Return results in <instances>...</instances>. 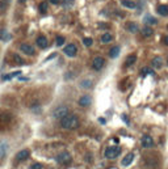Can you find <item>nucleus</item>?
I'll return each mask as SVG.
<instances>
[{
    "label": "nucleus",
    "instance_id": "obj_1",
    "mask_svg": "<svg viewBox=\"0 0 168 169\" xmlns=\"http://www.w3.org/2000/svg\"><path fill=\"white\" fill-rule=\"evenodd\" d=\"M60 126L64 130H76L79 127V117L75 114H69L60 121Z\"/></svg>",
    "mask_w": 168,
    "mask_h": 169
},
{
    "label": "nucleus",
    "instance_id": "obj_2",
    "mask_svg": "<svg viewBox=\"0 0 168 169\" xmlns=\"http://www.w3.org/2000/svg\"><path fill=\"white\" fill-rule=\"evenodd\" d=\"M69 108L67 106H58V108H55L54 112H53V117L55 118V119H60L62 121L63 118H66L67 115H69Z\"/></svg>",
    "mask_w": 168,
    "mask_h": 169
},
{
    "label": "nucleus",
    "instance_id": "obj_3",
    "mask_svg": "<svg viewBox=\"0 0 168 169\" xmlns=\"http://www.w3.org/2000/svg\"><path fill=\"white\" fill-rule=\"evenodd\" d=\"M55 161H57L58 164H62V165H66V164H70L71 163V155H70L69 152H60V153H58L57 156H55Z\"/></svg>",
    "mask_w": 168,
    "mask_h": 169
},
{
    "label": "nucleus",
    "instance_id": "obj_4",
    "mask_svg": "<svg viewBox=\"0 0 168 169\" xmlns=\"http://www.w3.org/2000/svg\"><path fill=\"white\" fill-rule=\"evenodd\" d=\"M120 147H117V146H110L108 147V148L105 149V152H104V155H105L106 159H116L117 156L120 155Z\"/></svg>",
    "mask_w": 168,
    "mask_h": 169
},
{
    "label": "nucleus",
    "instance_id": "obj_5",
    "mask_svg": "<svg viewBox=\"0 0 168 169\" xmlns=\"http://www.w3.org/2000/svg\"><path fill=\"white\" fill-rule=\"evenodd\" d=\"M141 144H142V147H145V148H151V147L154 146V139H152L151 135L145 134L141 138Z\"/></svg>",
    "mask_w": 168,
    "mask_h": 169
},
{
    "label": "nucleus",
    "instance_id": "obj_6",
    "mask_svg": "<svg viewBox=\"0 0 168 169\" xmlns=\"http://www.w3.org/2000/svg\"><path fill=\"white\" fill-rule=\"evenodd\" d=\"M104 66H105V60H104V58L96 57L93 60H92V67H93L95 71H100V70H103Z\"/></svg>",
    "mask_w": 168,
    "mask_h": 169
},
{
    "label": "nucleus",
    "instance_id": "obj_7",
    "mask_svg": "<svg viewBox=\"0 0 168 169\" xmlns=\"http://www.w3.org/2000/svg\"><path fill=\"white\" fill-rule=\"evenodd\" d=\"M63 52H64L67 57L74 58L75 55H76V52H77V47L74 45V43H70V45H67L64 49H63Z\"/></svg>",
    "mask_w": 168,
    "mask_h": 169
},
{
    "label": "nucleus",
    "instance_id": "obj_8",
    "mask_svg": "<svg viewBox=\"0 0 168 169\" xmlns=\"http://www.w3.org/2000/svg\"><path fill=\"white\" fill-rule=\"evenodd\" d=\"M29 155H30V151L29 149H21V151H19L16 155H14V160L19 161V163H21V161L26 160V159L29 157Z\"/></svg>",
    "mask_w": 168,
    "mask_h": 169
},
{
    "label": "nucleus",
    "instance_id": "obj_9",
    "mask_svg": "<svg viewBox=\"0 0 168 169\" xmlns=\"http://www.w3.org/2000/svg\"><path fill=\"white\" fill-rule=\"evenodd\" d=\"M36 43H37V46L40 49H46L49 46V41L45 35H38L37 40H36Z\"/></svg>",
    "mask_w": 168,
    "mask_h": 169
},
{
    "label": "nucleus",
    "instance_id": "obj_10",
    "mask_svg": "<svg viewBox=\"0 0 168 169\" xmlns=\"http://www.w3.org/2000/svg\"><path fill=\"white\" fill-rule=\"evenodd\" d=\"M20 49H21V51L24 52V54H26V55H33L34 54V47L32 45H29V43H23V45L20 46Z\"/></svg>",
    "mask_w": 168,
    "mask_h": 169
},
{
    "label": "nucleus",
    "instance_id": "obj_11",
    "mask_svg": "<svg viewBox=\"0 0 168 169\" xmlns=\"http://www.w3.org/2000/svg\"><path fill=\"white\" fill-rule=\"evenodd\" d=\"M133 160H134V153H133V152H129L128 155L122 159V161H121V163H122L123 166H129L131 163H133Z\"/></svg>",
    "mask_w": 168,
    "mask_h": 169
},
{
    "label": "nucleus",
    "instance_id": "obj_12",
    "mask_svg": "<svg viewBox=\"0 0 168 169\" xmlns=\"http://www.w3.org/2000/svg\"><path fill=\"white\" fill-rule=\"evenodd\" d=\"M152 67H154L155 70H159L163 67V58L159 57V55H156V57L152 59Z\"/></svg>",
    "mask_w": 168,
    "mask_h": 169
},
{
    "label": "nucleus",
    "instance_id": "obj_13",
    "mask_svg": "<svg viewBox=\"0 0 168 169\" xmlns=\"http://www.w3.org/2000/svg\"><path fill=\"white\" fill-rule=\"evenodd\" d=\"M120 51H121V47L120 46H113L110 50H109V57L110 58H117L118 55H120Z\"/></svg>",
    "mask_w": 168,
    "mask_h": 169
},
{
    "label": "nucleus",
    "instance_id": "obj_14",
    "mask_svg": "<svg viewBox=\"0 0 168 169\" xmlns=\"http://www.w3.org/2000/svg\"><path fill=\"white\" fill-rule=\"evenodd\" d=\"M135 62H137V55H135V54L129 55L128 59H126V62H125V67H130V66H133V64L135 63Z\"/></svg>",
    "mask_w": 168,
    "mask_h": 169
},
{
    "label": "nucleus",
    "instance_id": "obj_15",
    "mask_svg": "<svg viewBox=\"0 0 168 169\" xmlns=\"http://www.w3.org/2000/svg\"><path fill=\"white\" fill-rule=\"evenodd\" d=\"M158 13L160 14V16H168V5H165V4H162V5H159L156 8Z\"/></svg>",
    "mask_w": 168,
    "mask_h": 169
},
{
    "label": "nucleus",
    "instance_id": "obj_16",
    "mask_svg": "<svg viewBox=\"0 0 168 169\" xmlns=\"http://www.w3.org/2000/svg\"><path fill=\"white\" fill-rule=\"evenodd\" d=\"M91 104V97L89 96H83V97L79 98V105L80 106H88Z\"/></svg>",
    "mask_w": 168,
    "mask_h": 169
},
{
    "label": "nucleus",
    "instance_id": "obj_17",
    "mask_svg": "<svg viewBox=\"0 0 168 169\" xmlns=\"http://www.w3.org/2000/svg\"><path fill=\"white\" fill-rule=\"evenodd\" d=\"M154 34V30H152V28H150V26H145V28H142V35L146 38L151 37V35Z\"/></svg>",
    "mask_w": 168,
    "mask_h": 169
},
{
    "label": "nucleus",
    "instance_id": "obj_18",
    "mask_svg": "<svg viewBox=\"0 0 168 169\" xmlns=\"http://www.w3.org/2000/svg\"><path fill=\"white\" fill-rule=\"evenodd\" d=\"M121 4H122L123 7H126V8H130V9L137 8V4L134 3L133 0H121Z\"/></svg>",
    "mask_w": 168,
    "mask_h": 169
},
{
    "label": "nucleus",
    "instance_id": "obj_19",
    "mask_svg": "<svg viewBox=\"0 0 168 169\" xmlns=\"http://www.w3.org/2000/svg\"><path fill=\"white\" fill-rule=\"evenodd\" d=\"M113 41V35L110 34V33H104L103 35H101V42L103 43H109Z\"/></svg>",
    "mask_w": 168,
    "mask_h": 169
},
{
    "label": "nucleus",
    "instance_id": "obj_20",
    "mask_svg": "<svg viewBox=\"0 0 168 169\" xmlns=\"http://www.w3.org/2000/svg\"><path fill=\"white\" fill-rule=\"evenodd\" d=\"M126 29L131 33H137L138 32V25L135 22H128L126 24Z\"/></svg>",
    "mask_w": 168,
    "mask_h": 169
},
{
    "label": "nucleus",
    "instance_id": "obj_21",
    "mask_svg": "<svg viewBox=\"0 0 168 169\" xmlns=\"http://www.w3.org/2000/svg\"><path fill=\"white\" fill-rule=\"evenodd\" d=\"M146 75H152V76H154V70L148 68V67L142 68V71H141V76H146Z\"/></svg>",
    "mask_w": 168,
    "mask_h": 169
},
{
    "label": "nucleus",
    "instance_id": "obj_22",
    "mask_svg": "<svg viewBox=\"0 0 168 169\" xmlns=\"http://www.w3.org/2000/svg\"><path fill=\"white\" fill-rule=\"evenodd\" d=\"M9 38H11V35H9V33L7 32V30H0V40L1 41H8Z\"/></svg>",
    "mask_w": 168,
    "mask_h": 169
},
{
    "label": "nucleus",
    "instance_id": "obj_23",
    "mask_svg": "<svg viewBox=\"0 0 168 169\" xmlns=\"http://www.w3.org/2000/svg\"><path fill=\"white\" fill-rule=\"evenodd\" d=\"M145 22L146 24H152V25H155V24H158V20L155 17H151V16H146Z\"/></svg>",
    "mask_w": 168,
    "mask_h": 169
},
{
    "label": "nucleus",
    "instance_id": "obj_24",
    "mask_svg": "<svg viewBox=\"0 0 168 169\" xmlns=\"http://www.w3.org/2000/svg\"><path fill=\"white\" fill-rule=\"evenodd\" d=\"M38 9H40L41 13H46V12H47V3H46V1H42V3L40 4V7H38Z\"/></svg>",
    "mask_w": 168,
    "mask_h": 169
},
{
    "label": "nucleus",
    "instance_id": "obj_25",
    "mask_svg": "<svg viewBox=\"0 0 168 169\" xmlns=\"http://www.w3.org/2000/svg\"><path fill=\"white\" fill-rule=\"evenodd\" d=\"M75 3V0H62V4L64 8H70V7H72Z\"/></svg>",
    "mask_w": 168,
    "mask_h": 169
},
{
    "label": "nucleus",
    "instance_id": "obj_26",
    "mask_svg": "<svg viewBox=\"0 0 168 169\" xmlns=\"http://www.w3.org/2000/svg\"><path fill=\"white\" fill-rule=\"evenodd\" d=\"M83 43H84V46H87V47H89V46L93 45V40L89 37H86V38H83Z\"/></svg>",
    "mask_w": 168,
    "mask_h": 169
},
{
    "label": "nucleus",
    "instance_id": "obj_27",
    "mask_svg": "<svg viewBox=\"0 0 168 169\" xmlns=\"http://www.w3.org/2000/svg\"><path fill=\"white\" fill-rule=\"evenodd\" d=\"M20 74H21V72L17 71V72H12V74H9V75H4L3 80H9V79H12L13 76H17V75H20Z\"/></svg>",
    "mask_w": 168,
    "mask_h": 169
},
{
    "label": "nucleus",
    "instance_id": "obj_28",
    "mask_svg": "<svg viewBox=\"0 0 168 169\" xmlns=\"http://www.w3.org/2000/svg\"><path fill=\"white\" fill-rule=\"evenodd\" d=\"M13 60H14V62H16L17 64H24V59H23V58H21L19 54H14V55H13Z\"/></svg>",
    "mask_w": 168,
    "mask_h": 169
},
{
    "label": "nucleus",
    "instance_id": "obj_29",
    "mask_svg": "<svg viewBox=\"0 0 168 169\" xmlns=\"http://www.w3.org/2000/svg\"><path fill=\"white\" fill-rule=\"evenodd\" d=\"M64 37H62V35H59V37H57V40H55V43H57V46H62L64 45Z\"/></svg>",
    "mask_w": 168,
    "mask_h": 169
},
{
    "label": "nucleus",
    "instance_id": "obj_30",
    "mask_svg": "<svg viewBox=\"0 0 168 169\" xmlns=\"http://www.w3.org/2000/svg\"><path fill=\"white\" fill-rule=\"evenodd\" d=\"M82 87H83V88H86V89L91 88V87H92V81H91V80H84V81H82Z\"/></svg>",
    "mask_w": 168,
    "mask_h": 169
},
{
    "label": "nucleus",
    "instance_id": "obj_31",
    "mask_svg": "<svg viewBox=\"0 0 168 169\" xmlns=\"http://www.w3.org/2000/svg\"><path fill=\"white\" fill-rule=\"evenodd\" d=\"M29 169H42V165H41L40 163H34L29 166Z\"/></svg>",
    "mask_w": 168,
    "mask_h": 169
},
{
    "label": "nucleus",
    "instance_id": "obj_32",
    "mask_svg": "<svg viewBox=\"0 0 168 169\" xmlns=\"http://www.w3.org/2000/svg\"><path fill=\"white\" fill-rule=\"evenodd\" d=\"M122 119H123V122H125L126 125H130V121H129V117L126 114H122Z\"/></svg>",
    "mask_w": 168,
    "mask_h": 169
},
{
    "label": "nucleus",
    "instance_id": "obj_33",
    "mask_svg": "<svg viewBox=\"0 0 168 169\" xmlns=\"http://www.w3.org/2000/svg\"><path fill=\"white\" fill-rule=\"evenodd\" d=\"M49 3L54 4V5H58V4H60V3H62V0H49Z\"/></svg>",
    "mask_w": 168,
    "mask_h": 169
},
{
    "label": "nucleus",
    "instance_id": "obj_34",
    "mask_svg": "<svg viewBox=\"0 0 168 169\" xmlns=\"http://www.w3.org/2000/svg\"><path fill=\"white\" fill-rule=\"evenodd\" d=\"M162 42H163V43H164V45H165V46H168V34H167V35H164V37H163Z\"/></svg>",
    "mask_w": 168,
    "mask_h": 169
},
{
    "label": "nucleus",
    "instance_id": "obj_35",
    "mask_svg": "<svg viewBox=\"0 0 168 169\" xmlns=\"http://www.w3.org/2000/svg\"><path fill=\"white\" fill-rule=\"evenodd\" d=\"M108 26H109V25H106L105 22H101V24H99V28H100V29H106V28H108Z\"/></svg>",
    "mask_w": 168,
    "mask_h": 169
},
{
    "label": "nucleus",
    "instance_id": "obj_36",
    "mask_svg": "<svg viewBox=\"0 0 168 169\" xmlns=\"http://www.w3.org/2000/svg\"><path fill=\"white\" fill-rule=\"evenodd\" d=\"M19 1H20V3H25L26 0H19Z\"/></svg>",
    "mask_w": 168,
    "mask_h": 169
},
{
    "label": "nucleus",
    "instance_id": "obj_37",
    "mask_svg": "<svg viewBox=\"0 0 168 169\" xmlns=\"http://www.w3.org/2000/svg\"><path fill=\"white\" fill-rule=\"evenodd\" d=\"M167 64H168V59H167Z\"/></svg>",
    "mask_w": 168,
    "mask_h": 169
}]
</instances>
